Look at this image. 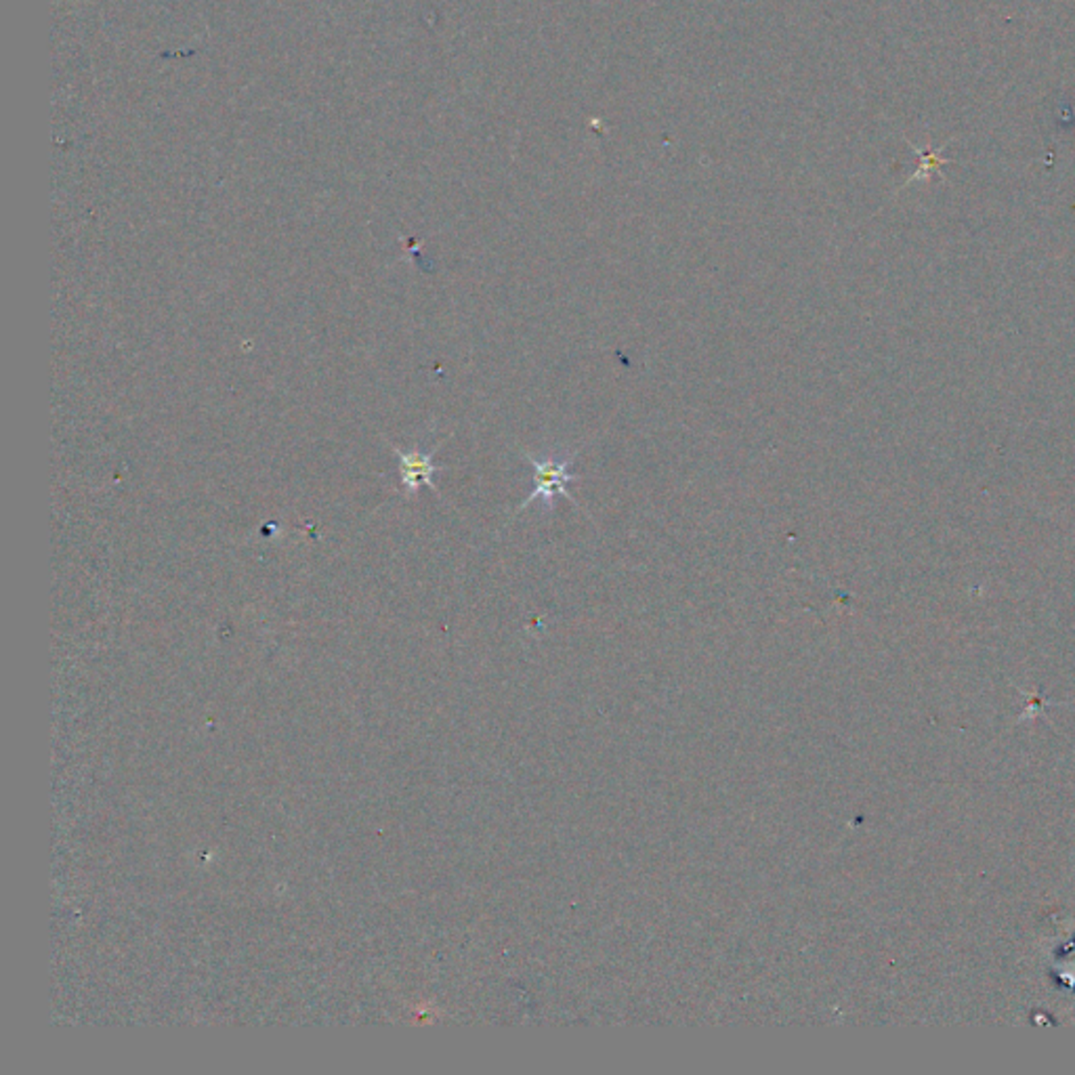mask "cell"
Here are the masks:
<instances>
[{"mask_svg": "<svg viewBox=\"0 0 1075 1075\" xmlns=\"http://www.w3.org/2000/svg\"><path fill=\"white\" fill-rule=\"evenodd\" d=\"M435 471H439V468L433 465L429 454H401V477L409 490L418 488L420 484H426L433 488L431 477Z\"/></svg>", "mask_w": 1075, "mask_h": 1075, "instance_id": "2", "label": "cell"}, {"mask_svg": "<svg viewBox=\"0 0 1075 1075\" xmlns=\"http://www.w3.org/2000/svg\"><path fill=\"white\" fill-rule=\"evenodd\" d=\"M916 152H918V156L922 158V166H920V169H922V170H920L918 175H914L910 181H914V179H922V175H924V179H926V177H929V172H930V170H939V169H937V166H941V164L949 162V160H943V158H941V153H939V152H930V150H926V152H924V150H916Z\"/></svg>", "mask_w": 1075, "mask_h": 1075, "instance_id": "3", "label": "cell"}, {"mask_svg": "<svg viewBox=\"0 0 1075 1075\" xmlns=\"http://www.w3.org/2000/svg\"><path fill=\"white\" fill-rule=\"evenodd\" d=\"M575 456H578V450H574V452L569 454L540 456V459L530 452H524V459L530 462V467L536 471V488L521 502L519 510H525L533 502H542L546 509L552 510L555 509L557 498H567L575 507H580V502L567 492V484L578 479V475L569 471Z\"/></svg>", "mask_w": 1075, "mask_h": 1075, "instance_id": "1", "label": "cell"}]
</instances>
